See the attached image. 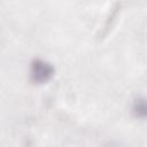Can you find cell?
Instances as JSON below:
<instances>
[{"label": "cell", "mask_w": 147, "mask_h": 147, "mask_svg": "<svg viewBox=\"0 0 147 147\" xmlns=\"http://www.w3.org/2000/svg\"><path fill=\"white\" fill-rule=\"evenodd\" d=\"M132 113L138 118H144L146 116V103L144 98H138L132 105Z\"/></svg>", "instance_id": "7a4b0ae2"}, {"label": "cell", "mask_w": 147, "mask_h": 147, "mask_svg": "<svg viewBox=\"0 0 147 147\" xmlns=\"http://www.w3.org/2000/svg\"><path fill=\"white\" fill-rule=\"evenodd\" d=\"M54 75V68L47 61L41 59H36L30 65V77L32 82L37 84H44L48 82Z\"/></svg>", "instance_id": "6da1fadb"}]
</instances>
